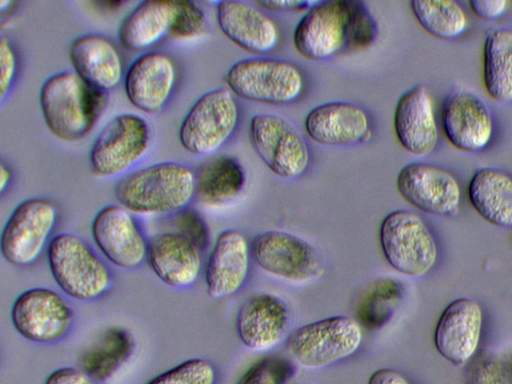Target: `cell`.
Here are the masks:
<instances>
[{
	"mask_svg": "<svg viewBox=\"0 0 512 384\" xmlns=\"http://www.w3.org/2000/svg\"><path fill=\"white\" fill-rule=\"evenodd\" d=\"M39 100L50 132L60 140L73 142L86 137L97 124L108 105V92L65 70L43 82Z\"/></svg>",
	"mask_w": 512,
	"mask_h": 384,
	"instance_id": "obj_1",
	"label": "cell"
},
{
	"mask_svg": "<svg viewBox=\"0 0 512 384\" xmlns=\"http://www.w3.org/2000/svg\"><path fill=\"white\" fill-rule=\"evenodd\" d=\"M115 196L132 214L173 215L195 198V172L173 161L149 165L122 177Z\"/></svg>",
	"mask_w": 512,
	"mask_h": 384,
	"instance_id": "obj_2",
	"label": "cell"
},
{
	"mask_svg": "<svg viewBox=\"0 0 512 384\" xmlns=\"http://www.w3.org/2000/svg\"><path fill=\"white\" fill-rule=\"evenodd\" d=\"M47 251L50 273L61 291L78 301L104 296L113 285L106 262L82 238L69 232L52 237Z\"/></svg>",
	"mask_w": 512,
	"mask_h": 384,
	"instance_id": "obj_3",
	"label": "cell"
},
{
	"mask_svg": "<svg viewBox=\"0 0 512 384\" xmlns=\"http://www.w3.org/2000/svg\"><path fill=\"white\" fill-rule=\"evenodd\" d=\"M225 79L229 90L237 96L270 105L293 103L305 88L304 76L295 64L268 57L236 62Z\"/></svg>",
	"mask_w": 512,
	"mask_h": 384,
	"instance_id": "obj_4",
	"label": "cell"
},
{
	"mask_svg": "<svg viewBox=\"0 0 512 384\" xmlns=\"http://www.w3.org/2000/svg\"><path fill=\"white\" fill-rule=\"evenodd\" d=\"M239 122V106L227 88L201 95L191 106L179 128L183 148L196 156L217 152L233 135Z\"/></svg>",
	"mask_w": 512,
	"mask_h": 384,
	"instance_id": "obj_5",
	"label": "cell"
},
{
	"mask_svg": "<svg viewBox=\"0 0 512 384\" xmlns=\"http://www.w3.org/2000/svg\"><path fill=\"white\" fill-rule=\"evenodd\" d=\"M362 340L357 320L333 316L297 328L289 337L288 350L301 366L319 369L355 354Z\"/></svg>",
	"mask_w": 512,
	"mask_h": 384,
	"instance_id": "obj_6",
	"label": "cell"
},
{
	"mask_svg": "<svg viewBox=\"0 0 512 384\" xmlns=\"http://www.w3.org/2000/svg\"><path fill=\"white\" fill-rule=\"evenodd\" d=\"M379 239L387 262L406 276H423L436 262L434 237L414 212L396 210L388 214L380 225Z\"/></svg>",
	"mask_w": 512,
	"mask_h": 384,
	"instance_id": "obj_7",
	"label": "cell"
},
{
	"mask_svg": "<svg viewBox=\"0 0 512 384\" xmlns=\"http://www.w3.org/2000/svg\"><path fill=\"white\" fill-rule=\"evenodd\" d=\"M57 214V206L49 199L29 198L19 203L1 232L3 258L18 267L34 264L48 247Z\"/></svg>",
	"mask_w": 512,
	"mask_h": 384,
	"instance_id": "obj_8",
	"label": "cell"
},
{
	"mask_svg": "<svg viewBox=\"0 0 512 384\" xmlns=\"http://www.w3.org/2000/svg\"><path fill=\"white\" fill-rule=\"evenodd\" d=\"M251 254L256 264L269 275L293 284H305L324 274L318 251L304 239L280 230L258 234Z\"/></svg>",
	"mask_w": 512,
	"mask_h": 384,
	"instance_id": "obj_9",
	"label": "cell"
},
{
	"mask_svg": "<svg viewBox=\"0 0 512 384\" xmlns=\"http://www.w3.org/2000/svg\"><path fill=\"white\" fill-rule=\"evenodd\" d=\"M149 144L147 122L136 114H119L95 138L89 154L91 170L99 177L117 176L139 162Z\"/></svg>",
	"mask_w": 512,
	"mask_h": 384,
	"instance_id": "obj_10",
	"label": "cell"
},
{
	"mask_svg": "<svg viewBox=\"0 0 512 384\" xmlns=\"http://www.w3.org/2000/svg\"><path fill=\"white\" fill-rule=\"evenodd\" d=\"M74 312L65 297L47 287H33L19 294L11 308L13 327L24 339L53 344L71 331Z\"/></svg>",
	"mask_w": 512,
	"mask_h": 384,
	"instance_id": "obj_11",
	"label": "cell"
},
{
	"mask_svg": "<svg viewBox=\"0 0 512 384\" xmlns=\"http://www.w3.org/2000/svg\"><path fill=\"white\" fill-rule=\"evenodd\" d=\"M251 145L277 176L301 177L310 164L309 148L295 127L275 114H256L250 121Z\"/></svg>",
	"mask_w": 512,
	"mask_h": 384,
	"instance_id": "obj_12",
	"label": "cell"
},
{
	"mask_svg": "<svg viewBox=\"0 0 512 384\" xmlns=\"http://www.w3.org/2000/svg\"><path fill=\"white\" fill-rule=\"evenodd\" d=\"M352 0L317 1L298 22L296 50L306 59L327 60L348 46Z\"/></svg>",
	"mask_w": 512,
	"mask_h": 384,
	"instance_id": "obj_13",
	"label": "cell"
},
{
	"mask_svg": "<svg viewBox=\"0 0 512 384\" xmlns=\"http://www.w3.org/2000/svg\"><path fill=\"white\" fill-rule=\"evenodd\" d=\"M91 235L101 255L118 268L135 269L146 261L148 239L133 214L119 204L98 211Z\"/></svg>",
	"mask_w": 512,
	"mask_h": 384,
	"instance_id": "obj_14",
	"label": "cell"
},
{
	"mask_svg": "<svg viewBox=\"0 0 512 384\" xmlns=\"http://www.w3.org/2000/svg\"><path fill=\"white\" fill-rule=\"evenodd\" d=\"M400 195L415 208L435 216L455 217L461 189L448 171L423 162L404 166L396 179Z\"/></svg>",
	"mask_w": 512,
	"mask_h": 384,
	"instance_id": "obj_15",
	"label": "cell"
},
{
	"mask_svg": "<svg viewBox=\"0 0 512 384\" xmlns=\"http://www.w3.org/2000/svg\"><path fill=\"white\" fill-rule=\"evenodd\" d=\"M178 71L174 59L160 51L138 56L124 76V88L130 103L148 114L163 110L170 100Z\"/></svg>",
	"mask_w": 512,
	"mask_h": 384,
	"instance_id": "obj_16",
	"label": "cell"
},
{
	"mask_svg": "<svg viewBox=\"0 0 512 384\" xmlns=\"http://www.w3.org/2000/svg\"><path fill=\"white\" fill-rule=\"evenodd\" d=\"M441 124L450 144L462 152L483 150L493 134L489 109L480 98L467 91H457L446 98Z\"/></svg>",
	"mask_w": 512,
	"mask_h": 384,
	"instance_id": "obj_17",
	"label": "cell"
},
{
	"mask_svg": "<svg viewBox=\"0 0 512 384\" xmlns=\"http://www.w3.org/2000/svg\"><path fill=\"white\" fill-rule=\"evenodd\" d=\"M203 251L185 237L173 231L154 234L148 239L146 262L165 285L187 289L199 278Z\"/></svg>",
	"mask_w": 512,
	"mask_h": 384,
	"instance_id": "obj_18",
	"label": "cell"
},
{
	"mask_svg": "<svg viewBox=\"0 0 512 384\" xmlns=\"http://www.w3.org/2000/svg\"><path fill=\"white\" fill-rule=\"evenodd\" d=\"M481 328L480 305L470 298H458L447 305L438 319L435 347L452 364L463 365L478 348Z\"/></svg>",
	"mask_w": 512,
	"mask_h": 384,
	"instance_id": "obj_19",
	"label": "cell"
},
{
	"mask_svg": "<svg viewBox=\"0 0 512 384\" xmlns=\"http://www.w3.org/2000/svg\"><path fill=\"white\" fill-rule=\"evenodd\" d=\"M251 247L236 229H226L216 238L205 265L207 294L222 299L235 294L244 284L250 265Z\"/></svg>",
	"mask_w": 512,
	"mask_h": 384,
	"instance_id": "obj_20",
	"label": "cell"
},
{
	"mask_svg": "<svg viewBox=\"0 0 512 384\" xmlns=\"http://www.w3.org/2000/svg\"><path fill=\"white\" fill-rule=\"evenodd\" d=\"M216 15L222 32L249 52L266 54L279 43L280 32L276 22L258 6L237 0L220 1Z\"/></svg>",
	"mask_w": 512,
	"mask_h": 384,
	"instance_id": "obj_21",
	"label": "cell"
},
{
	"mask_svg": "<svg viewBox=\"0 0 512 384\" xmlns=\"http://www.w3.org/2000/svg\"><path fill=\"white\" fill-rule=\"evenodd\" d=\"M305 129L315 142L327 146H347L371 138L366 111L350 102L334 101L314 107L306 116Z\"/></svg>",
	"mask_w": 512,
	"mask_h": 384,
	"instance_id": "obj_22",
	"label": "cell"
},
{
	"mask_svg": "<svg viewBox=\"0 0 512 384\" xmlns=\"http://www.w3.org/2000/svg\"><path fill=\"white\" fill-rule=\"evenodd\" d=\"M394 129L409 153L425 156L435 150L439 132L433 101L425 86H413L401 95L395 108Z\"/></svg>",
	"mask_w": 512,
	"mask_h": 384,
	"instance_id": "obj_23",
	"label": "cell"
},
{
	"mask_svg": "<svg viewBox=\"0 0 512 384\" xmlns=\"http://www.w3.org/2000/svg\"><path fill=\"white\" fill-rule=\"evenodd\" d=\"M289 309L280 297L261 293L247 299L239 309L236 329L242 343L252 351H266L284 337Z\"/></svg>",
	"mask_w": 512,
	"mask_h": 384,
	"instance_id": "obj_24",
	"label": "cell"
},
{
	"mask_svg": "<svg viewBox=\"0 0 512 384\" xmlns=\"http://www.w3.org/2000/svg\"><path fill=\"white\" fill-rule=\"evenodd\" d=\"M68 54L74 72L91 86L108 92L124 75V63L117 45L108 37L88 33L75 38Z\"/></svg>",
	"mask_w": 512,
	"mask_h": 384,
	"instance_id": "obj_25",
	"label": "cell"
},
{
	"mask_svg": "<svg viewBox=\"0 0 512 384\" xmlns=\"http://www.w3.org/2000/svg\"><path fill=\"white\" fill-rule=\"evenodd\" d=\"M177 0H146L122 20L118 38L131 52L146 51L169 38L176 17Z\"/></svg>",
	"mask_w": 512,
	"mask_h": 384,
	"instance_id": "obj_26",
	"label": "cell"
},
{
	"mask_svg": "<svg viewBox=\"0 0 512 384\" xmlns=\"http://www.w3.org/2000/svg\"><path fill=\"white\" fill-rule=\"evenodd\" d=\"M474 210L488 223L512 227V178L495 168L477 170L468 185Z\"/></svg>",
	"mask_w": 512,
	"mask_h": 384,
	"instance_id": "obj_27",
	"label": "cell"
},
{
	"mask_svg": "<svg viewBox=\"0 0 512 384\" xmlns=\"http://www.w3.org/2000/svg\"><path fill=\"white\" fill-rule=\"evenodd\" d=\"M245 184L240 163L230 156H216L202 163L195 172V198L210 208L234 200Z\"/></svg>",
	"mask_w": 512,
	"mask_h": 384,
	"instance_id": "obj_28",
	"label": "cell"
},
{
	"mask_svg": "<svg viewBox=\"0 0 512 384\" xmlns=\"http://www.w3.org/2000/svg\"><path fill=\"white\" fill-rule=\"evenodd\" d=\"M483 83L495 101L512 102V29L490 31L483 46Z\"/></svg>",
	"mask_w": 512,
	"mask_h": 384,
	"instance_id": "obj_29",
	"label": "cell"
},
{
	"mask_svg": "<svg viewBox=\"0 0 512 384\" xmlns=\"http://www.w3.org/2000/svg\"><path fill=\"white\" fill-rule=\"evenodd\" d=\"M134 340L122 327H109L80 357L82 370L95 380L110 378L132 355Z\"/></svg>",
	"mask_w": 512,
	"mask_h": 384,
	"instance_id": "obj_30",
	"label": "cell"
},
{
	"mask_svg": "<svg viewBox=\"0 0 512 384\" xmlns=\"http://www.w3.org/2000/svg\"><path fill=\"white\" fill-rule=\"evenodd\" d=\"M410 6L421 27L435 38L453 40L468 27L466 13L455 1L413 0Z\"/></svg>",
	"mask_w": 512,
	"mask_h": 384,
	"instance_id": "obj_31",
	"label": "cell"
},
{
	"mask_svg": "<svg viewBox=\"0 0 512 384\" xmlns=\"http://www.w3.org/2000/svg\"><path fill=\"white\" fill-rule=\"evenodd\" d=\"M399 296L397 282L392 279L377 280L359 305L358 322L367 329L380 328L389 321Z\"/></svg>",
	"mask_w": 512,
	"mask_h": 384,
	"instance_id": "obj_32",
	"label": "cell"
},
{
	"mask_svg": "<svg viewBox=\"0 0 512 384\" xmlns=\"http://www.w3.org/2000/svg\"><path fill=\"white\" fill-rule=\"evenodd\" d=\"M216 371L211 362L191 358L155 376L146 384H215Z\"/></svg>",
	"mask_w": 512,
	"mask_h": 384,
	"instance_id": "obj_33",
	"label": "cell"
},
{
	"mask_svg": "<svg viewBox=\"0 0 512 384\" xmlns=\"http://www.w3.org/2000/svg\"><path fill=\"white\" fill-rule=\"evenodd\" d=\"M206 32L207 20L202 8L194 1L177 0L175 22L169 38L191 40Z\"/></svg>",
	"mask_w": 512,
	"mask_h": 384,
	"instance_id": "obj_34",
	"label": "cell"
},
{
	"mask_svg": "<svg viewBox=\"0 0 512 384\" xmlns=\"http://www.w3.org/2000/svg\"><path fill=\"white\" fill-rule=\"evenodd\" d=\"M377 34V23L364 3L352 0L347 49L355 51L366 49L373 44Z\"/></svg>",
	"mask_w": 512,
	"mask_h": 384,
	"instance_id": "obj_35",
	"label": "cell"
},
{
	"mask_svg": "<svg viewBox=\"0 0 512 384\" xmlns=\"http://www.w3.org/2000/svg\"><path fill=\"white\" fill-rule=\"evenodd\" d=\"M292 375L291 364L280 357H266L256 362L237 384H285Z\"/></svg>",
	"mask_w": 512,
	"mask_h": 384,
	"instance_id": "obj_36",
	"label": "cell"
},
{
	"mask_svg": "<svg viewBox=\"0 0 512 384\" xmlns=\"http://www.w3.org/2000/svg\"><path fill=\"white\" fill-rule=\"evenodd\" d=\"M170 222L171 231L185 237L202 251L206 250L209 244V230L205 220L197 210L186 207L171 215Z\"/></svg>",
	"mask_w": 512,
	"mask_h": 384,
	"instance_id": "obj_37",
	"label": "cell"
},
{
	"mask_svg": "<svg viewBox=\"0 0 512 384\" xmlns=\"http://www.w3.org/2000/svg\"><path fill=\"white\" fill-rule=\"evenodd\" d=\"M468 384H510V380L500 360L484 355L474 363Z\"/></svg>",
	"mask_w": 512,
	"mask_h": 384,
	"instance_id": "obj_38",
	"label": "cell"
},
{
	"mask_svg": "<svg viewBox=\"0 0 512 384\" xmlns=\"http://www.w3.org/2000/svg\"><path fill=\"white\" fill-rule=\"evenodd\" d=\"M17 56L10 41L4 36L0 40V100L8 95L16 76Z\"/></svg>",
	"mask_w": 512,
	"mask_h": 384,
	"instance_id": "obj_39",
	"label": "cell"
},
{
	"mask_svg": "<svg viewBox=\"0 0 512 384\" xmlns=\"http://www.w3.org/2000/svg\"><path fill=\"white\" fill-rule=\"evenodd\" d=\"M45 384H98V382L82 369L62 367L53 371Z\"/></svg>",
	"mask_w": 512,
	"mask_h": 384,
	"instance_id": "obj_40",
	"label": "cell"
},
{
	"mask_svg": "<svg viewBox=\"0 0 512 384\" xmlns=\"http://www.w3.org/2000/svg\"><path fill=\"white\" fill-rule=\"evenodd\" d=\"M468 4L477 17L495 20L506 12L509 3L506 0H470Z\"/></svg>",
	"mask_w": 512,
	"mask_h": 384,
	"instance_id": "obj_41",
	"label": "cell"
},
{
	"mask_svg": "<svg viewBox=\"0 0 512 384\" xmlns=\"http://www.w3.org/2000/svg\"><path fill=\"white\" fill-rule=\"evenodd\" d=\"M317 1H275V0H260L256 1L258 7L273 12H287L297 11L303 8H311Z\"/></svg>",
	"mask_w": 512,
	"mask_h": 384,
	"instance_id": "obj_42",
	"label": "cell"
},
{
	"mask_svg": "<svg viewBox=\"0 0 512 384\" xmlns=\"http://www.w3.org/2000/svg\"><path fill=\"white\" fill-rule=\"evenodd\" d=\"M368 384H411L408 379L399 372L382 368L376 370L369 378Z\"/></svg>",
	"mask_w": 512,
	"mask_h": 384,
	"instance_id": "obj_43",
	"label": "cell"
},
{
	"mask_svg": "<svg viewBox=\"0 0 512 384\" xmlns=\"http://www.w3.org/2000/svg\"><path fill=\"white\" fill-rule=\"evenodd\" d=\"M12 180V173L8 166L4 163L0 164V192L4 193Z\"/></svg>",
	"mask_w": 512,
	"mask_h": 384,
	"instance_id": "obj_44",
	"label": "cell"
},
{
	"mask_svg": "<svg viewBox=\"0 0 512 384\" xmlns=\"http://www.w3.org/2000/svg\"><path fill=\"white\" fill-rule=\"evenodd\" d=\"M13 2L12 1H9V0H1L0 1V10L1 12H4L7 8L10 7V5H12Z\"/></svg>",
	"mask_w": 512,
	"mask_h": 384,
	"instance_id": "obj_45",
	"label": "cell"
},
{
	"mask_svg": "<svg viewBox=\"0 0 512 384\" xmlns=\"http://www.w3.org/2000/svg\"><path fill=\"white\" fill-rule=\"evenodd\" d=\"M298 384H314V383L303 382V383H298Z\"/></svg>",
	"mask_w": 512,
	"mask_h": 384,
	"instance_id": "obj_46",
	"label": "cell"
}]
</instances>
